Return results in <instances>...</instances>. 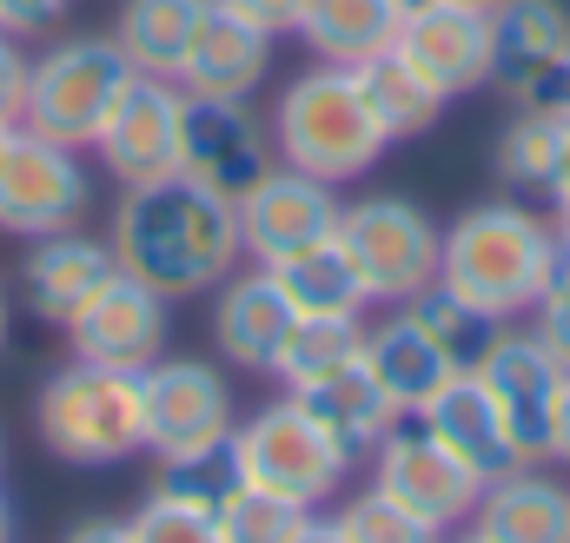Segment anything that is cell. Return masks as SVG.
<instances>
[{"instance_id": "f35d334b", "label": "cell", "mask_w": 570, "mask_h": 543, "mask_svg": "<svg viewBox=\"0 0 570 543\" xmlns=\"http://www.w3.org/2000/svg\"><path fill=\"white\" fill-rule=\"evenodd\" d=\"M233 13H246V20H259L266 33H292V20H298V0H226Z\"/></svg>"}, {"instance_id": "484cf974", "label": "cell", "mask_w": 570, "mask_h": 543, "mask_svg": "<svg viewBox=\"0 0 570 543\" xmlns=\"http://www.w3.org/2000/svg\"><path fill=\"white\" fill-rule=\"evenodd\" d=\"M206 7H213V0H120L114 40H120V53L134 60V73H166V80H179Z\"/></svg>"}, {"instance_id": "4316f807", "label": "cell", "mask_w": 570, "mask_h": 543, "mask_svg": "<svg viewBox=\"0 0 570 543\" xmlns=\"http://www.w3.org/2000/svg\"><path fill=\"white\" fill-rule=\"evenodd\" d=\"M352 80H358V93H365V107H372V120L385 127V139H419L431 134L438 120H444V93L431 87L425 73L399 53V47H385V53H372V60H358L352 67Z\"/></svg>"}, {"instance_id": "d6986e66", "label": "cell", "mask_w": 570, "mask_h": 543, "mask_svg": "<svg viewBox=\"0 0 570 543\" xmlns=\"http://www.w3.org/2000/svg\"><path fill=\"white\" fill-rule=\"evenodd\" d=\"M120 272L114 259V246L107 239H94V233H47V239H27V259H20V305L40 318V325H53V332H67L94 298H100V285Z\"/></svg>"}, {"instance_id": "83f0119b", "label": "cell", "mask_w": 570, "mask_h": 543, "mask_svg": "<svg viewBox=\"0 0 570 543\" xmlns=\"http://www.w3.org/2000/svg\"><path fill=\"white\" fill-rule=\"evenodd\" d=\"M279 278V292L292 298L298 318H332V312H365V278L352 272L338 239H312L305 253H285L279 266H266Z\"/></svg>"}, {"instance_id": "b9f144b4", "label": "cell", "mask_w": 570, "mask_h": 543, "mask_svg": "<svg viewBox=\"0 0 570 543\" xmlns=\"http://www.w3.org/2000/svg\"><path fill=\"white\" fill-rule=\"evenodd\" d=\"M544 199H551V206H570V120H564V146H558V166H551Z\"/></svg>"}, {"instance_id": "ba28073f", "label": "cell", "mask_w": 570, "mask_h": 543, "mask_svg": "<svg viewBox=\"0 0 570 543\" xmlns=\"http://www.w3.org/2000/svg\"><path fill=\"white\" fill-rule=\"evenodd\" d=\"M87 213H94V172H87L80 146L7 127V139H0V233L47 239V233L87 226Z\"/></svg>"}, {"instance_id": "8d00e7d4", "label": "cell", "mask_w": 570, "mask_h": 543, "mask_svg": "<svg viewBox=\"0 0 570 543\" xmlns=\"http://www.w3.org/2000/svg\"><path fill=\"white\" fill-rule=\"evenodd\" d=\"M27 60L13 33H0V127H20V107H27Z\"/></svg>"}, {"instance_id": "1f68e13d", "label": "cell", "mask_w": 570, "mask_h": 543, "mask_svg": "<svg viewBox=\"0 0 570 543\" xmlns=\"http://www.w3.org/2000/svg\"><path fill=\"white\" fill-rule=\"evenodd\" d=\"M405 312L425 325L431 338L458 358V365H478V358H484V345L498 338V318H484V312H478L471 298H458L444 278H431L425 292H412V298H405Z\"/></svg>"}, {"instance_id": "f1b7e54d", "label": "cell", "mask_w": 570, "mask_h": 543, "mask_svg": "<svg viewBox=\"0 0 570 543\" xmlns=\"http://www.w3.org/2000/svg\"><path fill=\"white\" fill-rule=\"evenodd\" d=\"M558 146H564V120L544 113V107H511V120L498 127L491 146V172L504 192H544L551 186V166H558Z\"/></svg>"}, {"instance_id": "2e32d148", "label": "cell", "mask_w": 570, "mask_h": 543, "mask_svg": "<svg viewBox=\"0 0 570 543\" xmlns=\"http://www.w3.org/2000/svg\"><path fill=\"white\" fill-rule=\"evenodd\" d=\"M166 338H173V298H159L153 285L127 278V272H114L100 285V298L67 325L73 358L114 365V372H146L153 358H166Z\"/></svg>"}, {"instance_id": "8fae6325", "label": "cell", "mask_w": 570, "mask_h": 543, "mask_svg": "<svg viewBox=\"0 0 570 543\" xmlns=\"http://www.w3.org/2000/svg\"><path fill=\"white\" fill-rule=\"evenodd\" d=\"M273 166H279L273 127L253 113V100H206V93H186V113H179V172H186V179H199V186L219 192V199H239V192H253Z\"/></svg>"}, {"instance_id": "74e56055", "label": "cell", "mask_w": 570, "mask_h": 543, "mask_svg": "<svg viewBox=\"0 0 570 543\" xmlns=\"http://www.w3.org/2000/svg\"><path fill=\"white\" fill-rule=\"evenodd\" d=\"M60 13H67V0H0V33L27 40V33H40V27H53Z\"/></svg>"}, {"instance_id": "7a4b0ae2", "label": "cell", "mask_w": 570, "mask_h": 543, "mask_svg": "<svg viewBox=\"0 0 570 543\" xmlns=\"http://www.w3.org/2000/svg\"><path fill=\"white\" fill-rule=\"evenodd\" d=\"M551 266H558V226L524 199L464 206L444 226V253H438V278L498 325L531 318L538 292L551 285Z\"/></svg>"}, {"instance_id": "52a82bcc", "label": "cell", "mask_w": 570, "mask_h": 543, "mask_svg": "<svg viewBox=\"0 0 570 543\" xmlns=\"http://www.w3.org/2000/svg\"><path fill=\"white\" fill-rule=\"evenodd\" d=\"M332 239L345 246L352 272L365 278L372 305H405L412 292H425L438 278V253H444V226L431 219L419 199H405V192L338 199Z\"/></svg>"}, {"instance_id": "f6af8a7d", "label": "cell", "mask_w": 570, "mask_h": 543, "mask_svg": "<svg viewBox=\"0 0 570 543\" xmlns=\"http://www.w3.org/2000/svg\"><path fill=\"white\" fill-rule=\"evenodd\" d=\"M0 543H13V504H7V484H0Z\"/></svg>"}, {"instance_id": "4dcf8cb0", "label": "cell", "mask_w": 570, "mask_h": 543, "mask_svg": "<svg viewBox=\"0 0 570 543\" xmlns=\"http://www.w3.org/2000/svg\"><path fill=\"white\" fill-rule=\"evenodd\" d=\"M352 358H365V312L298 318V325H292V338H285V352H279L273 385H279V392H292V385L325 378V372H338V365H352Z\"/></svg>"}, {"instance_id": "5bb4252c", "label": "cell", "mask_w": 570, "mask_h": 543, "mask_svg": "<svg viewBox=\"0 0 570 543\" xmlns=\"http://www.w3.org/2000/svg\"><path fill=\"white\" fill-rule=\"evenodd\" d=\"M564 67H570L564 0H504L491 13V87L511 107H551Z\"/></svg>"}, {"instance_id": "7c38bea8", "label": "cell", "mask_w": 570, "mask_h": 543, "mask_svg": "<svg viewBox=\"0 0 570 543\" xmlns=\"http://www.w3.org/2000/svg\"><path fill=\"white\" fill-rule=\"evenodd\" d=\"M140 417H146V451H193V444H219L233 437L239 405H233V378L206 358H153L140 372Z\"/></svg>"}, {"instance_id": "7dc6e473", "label": "cell", "mask_w": 570, "mask_h": 543, "mask_svg": "<svg viewBox=\"0 0 570 543\" xmlns=\"http://www.w3.org/2000/svg\"><path fill=\"white\" fill-rule=\"evenodd\" d=\"M551 226H558V246L570 253V206H558V219H551Z\"/></svg>"}, {"instance_id": "f5cc1de1", "label": "cell", "mask_w": 570, "mask_h": 543, "mask_svg": "<svg viewBox=\"0 0 570 543\" xmlns=\"http://www.w3.org/2000/svg\"><path fill=\"white\" fill-rule=\"evenodd\" d=\"M0 139H7V127H0Z\"/></svg>"}, {"instance_id": "d590c367", "label": "cell", "mask_w": 570, "mask_h": 543, "mask_svg": "<svg viewBox=\"0 0 570 543\" xmlns=\"http://www.w3.org/2000/svg\"><path fill=\"white\" fill-rule=\"evenodd\" d=\"M531 332L558 352L570 365V253L558 246V266H551V285L538 292V305H531Z\"/></svg>"}, {"instance_id": "4fadbf2b", "label": "cell", "mask_w": 570, "mask_h": 543, "mask_svg": "<svg viewBox=\"0 0 570 543\" xmlns=\"http://www.w3.org/2000/svg\"><path fill=\"white\" fill-rule=\"evenodd\" d=\"M179 113H186V87L166 80V73H134L107 113L100 139L87 146L107 179L120 186H146V179H166L179 172Z\"/></svg>"}, {"instance_id": "d6a6232c", "label": "cell", "mask_w": 570, "mask_h": 543, "mask_svg": "<svg viewBox=\"0 0 570 543\" xmlns=\"http://www.w3.org/2000/svg\"><path fill=\"white\" fill-rule=\"evenodd\" d=\"M219 537L226 543H292L298 531H305V504H292V497H279V491H259V484H239L219 511Z\"/></svg>"}, {"instance_id": "f907efd6", "label": "cell", "mask_w": 570, "mask_h": 543, "mask_svg": "<svg viewBox=\"0 0 570 543\" xmlns=\"http://www.w3.org/2000/svg\"><path fill=\"white\" fill-rule=\"evenodd\" d=\"M0 471H7V437H0Z\"/></svg>"}, {"instance_id": "e0dca14e", "label": "cell", "mask_w": 570, "mask_h": 543, "mask_svg": "<svg viewBox=\"0 0 570 543\" xmlns=\"http://www.w3.org/2000/svg\"><path fill=\"white\" fill-rule=\"evenodd\" d=\"M292 325H298V312H292V298L279 292V278L266 266L246 259L233 278L213 285V345H219V358H226L233 372L273 378Z\"/></svg>"}, {"instance_id": "ee69618b", "label": "cell", "mask_w": 570, "mask_h": 543, "mask_svg": "<svg viewBox=\"0 0 570 543\" xmlns=\"http://www.w3.org/2000/svg\"><path fill=\"white\" fill-rule=\"evenodd\" d=\"M544 113H558V120H570V67H564V80H558V93H551V107Z\"/></svg>"}, {"instance_id": "7bdbcfd3", "label": "cell", "mask_w": 570, "mask_h": 543, "mask_svg": "<svg viewBox=\"0 0 570 543\" xmlns=\"http://www.w3.org/2000/svg\"><path fill=\"white\" fill-rule=\"evenodd\" d=\"M292 543H345V531H338V517H325V511H312V517H305V531H298Z\"/></svg>"}, {"instance_id": "60d3db41", "label": "cell", "mask_w": 570, "mask_h": 543, "mask_svg": "<svg viewBox=\"0 0 570 543\" xmlns=\"http://www.w3.org/2000/svg\"><path fill=\"white\" fill-rule=\"evenodd\" d=\"M60 543H134L127 517H80L73 531H60Z\"/></svg>"}, {"instance_id": "d4e9b609", "label": "cell", "mask_w": 570, "mask_h": 543, "mask_svg": "<svg viewBox=\"0 0 570 543\" xmlns=\"http://www.w3.org/2000/svg\"><path fill=\"white\" fill-rule=\"evenodd\" d=\"M399 20H405L399 0H298L292 33L305 40L312 60L358 67V60H372V53H385L399 40Z\"/></svg>"}, {"instance_id": "9c48e42d", "label": "cell", "mask_w": 570, "mask_h": 543, "mask_svg": "<svg viewBox=\"0 0 570 543\" xmlns=\"http://www.w3.org/2000/svg\"><path fill=\"white\" fill-rule=\"evenodd\" d=\"M372 484H379L392 504H405L419 524L444 531V537L464 531L471 511H478V497H484V477H478L464 457H451L419 417H399V424L385 431V444L372 451Z\"/></svg>"}, {"instance_id": "30bf717a", "label": "cell", "mask_w": 570, "mask_h": 543, "mask_svg": "<svg viewBox=\"0 0 570 543\" xmlns=\"http://www.w3.org/2000/svg\"><path fill=\"white\" fill-rule=\"evenodd\" d=\"M471 372H478V385L491 392V405L504 411L518 457H524V464H544L551 411H558V392H564L570 365L531 332V325H498V338L484 345V358H478Z\"/></svg>"}, {"instance_id": "681fc988", "label": "cell", "mask_w": 570, "mask_h": 543, "mask_svg": "<svg viewBox=\"0 0 570 543\" xmlns=\"http://www.w3.org/2000/svg\"><path fill=\"white\" fill-rule=\"evenodd\" d=\"M444 543H484V537H478V531L464 524V531H451V537H444Z\"/></svg>"}, {"instance_id": "c3c4849f", "label": "cell", "mask_w": 570, "mask_h": 543, "mask_svg": "<svg viewBox=\"0 0 570 543\" xmlns=\"http://www.w3.org/2000/svg\"><path fill=\"white\" fill-rule=\"evenodd\" d=\"M451 7H471V13H498L504 0H451Z\"/></svg>"}, {"instance_id": "bcb514c9", "label": "cell", "mask_w": 570, "mask_h": 543, "mask_svg": "<svg viewBox=\"0 0 570 543\" xmlns=\"http://www.w3.org/2000/svg\"><path fill=\"white\" fill-rule=\"evenodd\" d=\"M7 325H13V305H7V285H0V352H7Z\"/></svg>"}, {"instance_id": "603a6c76", "label": "cell", "mask_w": 570, "mask_h": 543, "mask_svg": "<svg viewBox=\"0 0 570 543\" xmlns=\"http://www.w3.org/2000/svg\"><path fill=\"white\" fill-rule=\"evenodd\" d=\"M419 424H425L431 437L451 451V457H464L484 484L491 477H504V471H518L524 457H518V444H511V424H504V411L491 405V392L478 385V372L464 365L425 411H419Z\"/></svg>"}, {"instance_id": "ab89813d", "label": "cell", "mask_w": 570, "mask_h": 543, "mask_svg": "<svg viewBox=\"0 0 570 543\" xmlns=\"http://www.w3.org/2000/svg\"><path fill=\"white\" fill-rule=\"evenodd\" d=\"M544 464L570 471V378H564V392H558V411H551V444H544Z\"/></svg>"}, {"instance_id": "cb8c5ba5", "label": "cell", "mask_w": 570, "mask_h": 543, "mask_svg": "<svg viewBox=\"0 0 570 543\" xmlns=\"http://www.w3.org/2000/svg\"><path fill=\"white\" fill-rule=\"evenodd\" d=\"M292 398L312 411L352 457H372V451L385 444V431L399 424V405L385 398V385L372 378L365 358H352V365H338V372H325V378L292 385Z\"/></svg>"}, {"instance_id": "44dd1931", "label": "cell", "mask_w": 570, "mask_h": 543, "mask_svg": "<svg viewBox=\"0 0 570 543\" xmlns=\"http://www.w3.org/2000/svg\"><path fill=\"white\" fill-rule=\"evenodd\" d=\"M365 365H372V378L385 385V398L399 405V417H419V411L464 372L405 305H392L379 325H365Z\"/></svg>"}, {"instance_id": "3957f363", "label": "cell", "mask_w": 570, "mask_h": 543, "mask_svg": "<svg viewBox=\"0 0 570 543\" xmlns=\"http://www.w3.org/2000/svg\"><path fill=\"white\" fill-rule=\"evenodd\" d=\"M273 152L279 166H298L325 186H345V179H365L379 159H385V127L372 120L352 67H325L312 60L298 80H285V93L273 100Z\"/></svg>"}, {"instance_id": "277c9868", "label": "cell", "mask_w": 570, "mask_h": 543, "mask_svg": "<svg viewBox=\"0 0 570 543\" xmlns=\"http://www.w3.org/2000/svg\"><path fill=\"white\" fill-rule=\"evenodd\" d=\"M33 431H40L47 457H60L73 471L127 464L134 451H146L140 372H114V365H94V358H67L33 392Z\"/></svg>"}, {"instance_id": "5b68a950", "label": "cell", "mask_w": 570, "mask_h": 543, "mask_svg": "<svg viewBox=\"0 0 570 543\" xmlns=\"http://www.w3.org/2000/svg\"><path fill=\"white\" fill-rule=\"evenodd\" d=\"M134 80V60L120 53L114 33H73V40H53L47 53L27 60V107H20V127L27 134H47L60 146H94L120 87Z\"/></svg>"}, {"instance_id": "816d5d0a", "label": "cell", "mask_w": 570, "mask_h": 543, "mask_svg": "<svg viewBox=\"0 0 570 543\" xmlns=\"http://www.w3.org/2000/svg\"><path fill=\"white\" fill-rule=\"evenodd\" d=\"M399 7H419V0H399Z\"/></svg>"}, {"instance_id": "8992f818", "label": "cell", "mask_w": 570, "mask_h": 543, "mask_svg": "<svg viewBox=\"0 0 570 543\" xmlns=\"http://www.w3.org/2000/svg\"><path fill=\"white\" fill-rule=\"evenodd\" d=\"M233 457H239L246 484L279 491V497L305 504V511H325L345 491L352 464H358L292 392H279L273 405H259L253 417L233 424Z\"/></svg>"}, {"instance_id": "7402d4cb", "label": "cell", "mask_w": 570, "mask_h": 543, "mask_svg": "<svg viewBox=\"0 0 570 543\" xmlns=\"http://www.w3.org/2000/svg\"><path fill=\"white\" fill-rule=\"evenodd\" d=\"M471 531L484 543H570V484L544 464H518L484 484Z\"/></svg>"}, {"instance_id": "e575fe53", "label": "cell", "mask_w": 570, "mask_h": 543, "mask_svg": "<svg viewBox=\"0 0 570 543\" xmlns=\"http://www.w3.org/2000/svg\"><path fill=\"white\" fill-rule=\"evenodd\" d=\"M127 537L134 543H226L213 511H193V504H173V497H146L127 517Z\"/></svg>"}, {"instance_id": "ffe728a7", "label": "cell", "mask_w": 570, "mask_h": 543, "mask_svg": "<svg viewBox=\"0 0 570 543\" xmlns=\"http://www.w3.org/2000/svg\"><path fill=\"white\" fill-rule=\"evenodd\" d=\"M273 40L279 33H266L259 20H246L226 0H213L199 33H193L186 67H179V87L206 93V100H253L266 87V73H273Z\"/></svg>"}, {"instance_id": "6da1fadb", "label": "cell", "mask_w": 570, "mask_h": 543, "mask_svg": "<svg viewBox=\"0 0 570 543\" xmlns=\"http://www.w3.org/2000/svg\"><path fill=\"white\" fill-rule=\"evenodd\" d=\"M107 246H114L120 272L153 285L159 298H199V292H213L219 278H233L246 266L239 206L206 192L186 172H166V179H146V186H120Z\"/></svg>"}, {"instance_id": "9a60e30c", "label": "cell", "mask_w": 570, "mask_h": 543, "mask_svg": "<svg viewBox=\"0 0 570 543\" xmlns=\"http://www.w3.org/2000/svg\"><path fill=\"white\" fill-rule=\"evenodd\" d=\"M233 206H239V246L253 266H279L285 253H305L312 239H332V226H338V186H325L298 166H273Z\"/></svg>"}, {"instance_id": "f546056e", "label": "cell", "mask_w": 570, "mask_h": 543, "mask_svg": "<svg viewBox=\"0 0 570 543\" xmlns=\"http://www.w3.org/2000/svg\"><path fill=\"white\" fill-rule=\"evenodd\" d=\"M239 484H246V477H239L233 437H219V444H193V451H166V457H153V484H146V497H173V504H193V511H219Z\"/></svg>"}, {"instance_id": "ac0fdd59", "label": "cell", "mask_w": 570, "mask_h": 543, "mask_svg": "<svg viewBox=\"0 0 570 543\" xmlns=\"http://www.w3.org/2000/svg\"><path fill=\"white\" fill-rule=\"evenodd\" d=\"M392 47L444 100L491 87V13H471V7H451V0H419V7H405Z\"/></svg>"}, {"instance_id": "836d02e7", "label": "cell", "mask_w": 570, "mask_h": 543, "mask_svg": "<svg viewBox=\"0 0 570 543\" xmlns=\"http://www.w3.org/2000/svg\"><path fill=\"white\" fill-rule=\"evenodd\" d=\"M338 531H345V543H444V531H431V524H419L405 504H392L379 484H365V491H352L338 511Z\"/></svg>"}]
</instances>
